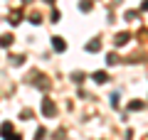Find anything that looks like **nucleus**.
<instances>
[{"label":"nucleus","mask_w":148,"mask_h":140,"mask_svg":"<svg viewBox=\"0 0 148 140\" xmlns=\"http://www.w3.org/2000/svg\"><path fill=\"white\" fill-rule=\"evenodd\" d=\"M47 3H54V0H47Z\"/></svg>","instance_id":"11"},{"label":"nucleus","mask_w":148,"mask_h":140,"mask_svg":"<svg viewBox=\"0 0 148 140\" xmlns=\"http://www.w3.org/2000/svg\"><path fill=\"white\" fill-rule=\"evenodd\" d=\"M91 79H94L96 84H106V81H109V74H106V71H94Z\"/></svg>","instance_id":"3"},{"label":"nucleus","mask_w":148,"mask_h":140,"mask_svg":"<svg viewBox=\"0 0 148 140\" xmlns=\"http://www.w3.org/2000/svg\"><path fill=\"white\" fill-rule=\"evenodd\" d=\"M114 42H116V47H123L128 42V35H126V32H121V35H116V39H114Z\"/></svg>","instance_id":"4"},{"label":"nucleus","mask_w":148,"mask_h":140,"mask_svg":"<svg viewBox=\"0 0 148 140\" xmlns=\"http://www.w3.org/2000/svg\"><path fill=\"white\" fill-rule=\"evenodd\" d=\"M86 49H89V52H99V49H101V42H89V44H86Z\"/></svg>","instance_id":"6"},{"label":"nucleus","mask_w":148,"mask_h":140,"mask_svg":"<svg viewBox=\"0 0 148 140\" xmlns=\"http://www.w3.org/2000/svg\"><path fill=\"white\" fill-rule=\"evenodd\" d=\"M79 7H82L84 12H89V10H91V3H89V0H82V5H79Z\"/></svg>","instance_id":"7"},{"label":"nucleus","mask_w":148,"mask_h":140,"mask_svg":"<svg viewBox=\"0 0 148 140\" xmlns=\"http://www.w3.org/2000/svg\"><path fill=\"white\" fill-rule=\"evenodd\" d=\"M106 62H109V64H111V67H114V64H116V62H119V59H116V54H109V57H106Z\"/></svg>","instance_id":"8"},{"label":"nucleus","mask_w":148,"mask_h":140,"mask_svg":"<svg viewBox=\"0 0 148 140\" xmlns=\"http://www.w3.org/2000/svg\"><path fill=\"white\" fill-rule=\"evenodd\" d=\"M138 108H143V103H141V101H133V103H131V111H138Z\"/></svg>","instance_id":"9"},{"label":"nucleus","mask_w":148,"mask_h":140,"mask_svg":"<svg viewBox=\"0 0 148 140\" xmlns=\"http://www.w3.org/2000/svg\"><path fill=\"white\" fill-rule=\"evenodd\" d=\"M42 111H45V116H54V103L49 99H45L42 101Z\"/></svg>","instance_id":"1"},{"label":"nucleus","mask_w":148,"mask_h":140,"mask_svg":"<svg viewBox=\"0 0 148 140\" xmlns=\"http://www.w3.org/2000/svg\"><path fill=\"white\" fill-rule=\"evenodd\" d=\"M52 47L57 49V52H64V49H67V44H64L62 37H52Z\"/></svg>","instance_id":"2"},{"label":"nucleus","mask_w":148,"mask_h":140,"mask_svg":"<svg viewBox=\"0 0 148 140\" xmlns=\"http://www.w3.org/2000/svg\"><path fill=\"white\" fill-rule=\"evenodd\" d=\"M12 44V35H3L0 37V47H10Z\"/></svg>","instance_id":"5"},{"label":"nucleus","mask_w":148,"mask_h":140,"mask_svg":"<svg viewBox=\"0 0 148 140\" xmlns=\"http://www.w3.org/2000/svg\"><path fill=\"white\" fill-rule=\"evenodd\" d=\"M72 79H74V81H79V84H82V81H84V74H82V71H79V74H74V76H72Z\"/></svg>","instance_id":"10"}]
</instances>
